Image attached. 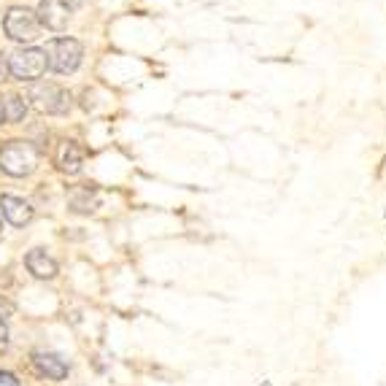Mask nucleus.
Returning a JSON list of instances; mask_svg holds the SVG:
<instances>
[{"label": "nucleus", "instance_id": "0eeeda50", "mask_svg": "<svg viewBox=\"0 0 386 386\" xmlns=\"http://www.w3.org/2000/svg\"><path fill=\"white\" fill-rule=\"evenodd\" d=\"M33 368L38 370V375L52 378V381H62L68 378V362L54 354V351H33Z\"/></svg>", "mask_w": 386, "mask_h": 386}, {"label": "nucleus", "instance_id": "20e7f679", "mask_svg": "<svg viewBox=\"0 0 386 386\" xmlns=\"http://www.w3.org/2000/svg\"><path fill=\"white\" fill-rule=\"evenodd\" d=\"M8 65H11V76L19 79V81H30L35 84V79H41L46 68H49V60H46V52L44 49H19V52L8 54Z\"/></svg>", "mask_w": 386, "mask_h": 386}, {"label": "nucleus", "instance_id": "1a4fd4ad", "mask_svg": "<svg viewBox=\"0 0 386 386\" xmlns=\"http://www.w3.org/2000/svg\"><path fill=\"white\" fill-rule=\"evenodd\" d=\"M57 165H60L62 173L76 175L84 165V149L76 140H62L60 149H57Z\"/></svg>", "mask_w": 386, "mask_h": 386}, {"label": "nucleus", "instance_id": "f257e3e1", "mask_svg": "<svg viewBox=\"0 0 386 386\" xmlns=\"http://www.w3.org/2000/svg\"><path fill=\"white\" fill-rule=\"evenodd\" d=\"M38 168V149L27 140H8L0 149V171L14 178L30 175Z\"/></svg>", "mask_w": 386, "mask_h": 386}, {"label": "nucleus", "instance_id": "7ed1b4c3", "mask_svg": "<svg viewBox=\"0 0 386 386\" xmlns=\"http://www.w3.org/2000/svg\"><path fill=\"white\" fill-rule=\"evenodd\" d=\"M27 100L38 108V111H44V114H68L70 111V92L68 89H62L60 84H52V81H35L30 92H27Z\"/></svg>", "mask_w": 386, "mask_h": 386}, {"label": "nucleus", "instance_id": "9d476101", "mask_svg": "<svg viewBox=\"0 0 386 386\" xmlns=\"http://www.w3.org/2000/svg\"><path fill=\"white\" fill-rule=\"evenodd\" d=\"M25 265H27V270L33 273L35 279H41V281L54 279V276H57V262H54L44 248H33V251H27Z\"/></svg>", "mask_w": 386, "mask_h": 386}, {"label": "nucleus", "instance_id": "39448f33", "mask_svg": "<svg viewBox=\"0 0 386 386\" xmlns=\"http://www.w3.org/2000/svg\"><path fill=\"white\" fill-rule=\"evenodd\" d=\"M81 57H84V49L76 38H57L52 41L49 52H46V60H49V68L60 76H68L73 70H79L81 65Z\"/></svg>", "mask_w": 386, "mask_h": 386}, {"label": "nucleus", "instance_id": "f3484780", "mask_svg": "<svg viewBox=\"0 0 386 386\" xmlns=\"http://www.w3.org/2000/svg\"><path fill=\"white\" fill-rule=\"evenodd\" d=\"M0 232H3V225H0Z\"/></svg>", "mask_w": 386, "mask_h": 386}, {"label": "nucleus", "instance_id": "9b49d317", "mask_svg": "<svg viewBox=\"0 0 386 386\" xmlns=\"http://www.w3.org/2000/svg\"><path fill=\"white\" fill-rule=\"evenodd\" d=\"M0 108H3V119L11 124L22 122L27 117V100L19 98V95H6L0 98Z\"/></svg>", "mask_w": 386, "mask_h": 386}, {"label": "nucleus", "instance_id": "6e6552de", "mask_svg": "<svg viewBox=\"0 0 386 386\" xmlns=\"http://www.w3.org/2000/svg\"><path fill=\"white\" fill-rule=\"evenodd\" d=\"M0 211L14 227H25L33 219V206L22 197H14V194H0Z\"/></svg>", "mask_w": 386, "mask_h": 386}, {"label": "nucleus", "instance_id": "f8f14e48", "mask_svg": "<svg viewBox=\"0 0 386 386\" xmlns=\"http://www.w3.org/2000/svg\"><path fill=\"white\" fill-rule=\"evenodd\" d=\"M95 208H98V194L95 192H89V189L73 192V197H70V211H76V213H92Z\"/></svg>", "mask_w": 386, "mask_h": 386}, {"label": "nucleus", "instance_id": "f03ea898", "mask_svg": "<svg viewBox=\"0 0 386 386\" xmlns=\"http://www.w3.org/2000/svg\"><path fill=\"white\" fill-rule=\"evenodd\" d=\"M3 30L17 44H33L35 38H38V33H41V22H38V14H35L33 8L14 6L3 17Z\"/></svg>", "mask_w": 386, "mask_h": 386}, {"label": "nucleus", "instance_id": "dca6fc26", "mask_svg": "<svg viewBox=\"0 0 386 386\" xmlns=\"http://www.w3.org/2000/svg\"><path fill=\"white\" fill-rule=\"evenodd\" d=\"M3 122H6V119H3V108H0V124H3Z\"/></svg>", "mask_w": 386, "mask_h": 386}, {"label": "nucleus", "instance_id": "ddd939ff", "mask_svg": "<svg viewBox=\"0 0 386 386\" xmlns=\"http://www.w3.org/2000/svg\"><path fill=\"white\" fill-rule=\"evenodd\" d=\"M11 79V65H8V54L0 52V84Z\"/></svg>", "mask_w": 386, "mask_h": 386}, {"label": "nucleus", "instance_id": "2eb2a0df", "mask_svg": "<svg viewBox=\"0 0 386 386\" xmlns=\"http://www.w3.org/2000/svg\"><path fill=\"white\" fill-rule=\"evenodd\" d=\"M0 384H6V386H19V384H17V378H14L11 373H0Z\"/></svg>", "mask_w": 386, "mask_h": 386}, {"label": "nucleus", "instance_id": "4468645a", "mask_svg": "<svg viewBox=\"0 0 386 386\" xmlns=\"http://www.w3.org/2000/svg\"><path fill=\"white\" fill-rule=\"evenodd\" d=\"M8 343V324H6V319L0 316V346H6Z\"/></svg>", "mask_w": 386, "mask_h": 386}, {"label": "nucleus", "instance_id": "423d86ee", "mask_svg": "<svg viewBox=\"0 0 386 386\" xmlns=\"http://www.w3.org/2000/svg\"><path fill=\"white\" fill-rule=\"evenodd\" d=\"M73 6H76V3H70V0H41V6H38L35 14H38V22H41L46 30L60 33V30L68 27Z\"/></svg>", "mask_w": 386, "mask_h": 386}]
</instances>
